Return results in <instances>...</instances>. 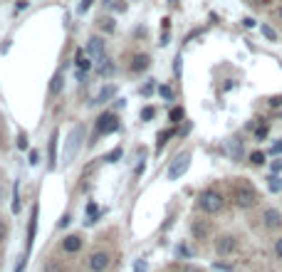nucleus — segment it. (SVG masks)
Here are the masks:
<instances>
[{"mask_svg": "<svg viewBox=\"0 0 282 272\" xmlns=\"http://www.w3.org/2000/svg\"><path fill=\"white\" fill-rule=\"evenodd\" d=\"M233 198H235V203H238L240 208H252V205L257 203V193H255V188H252V186H247V183H240V186L233 191Z\"/></svg>", "mask_w": 282, "mask_h": 272, "instance_id": "1", "label": "nucleus"}, {"mask_svg": "<svg viewBox=\"0 0 282 272\" xmlns=\"http://www.w3.org/2000/svg\"><path fill=\"white\" fill-rule=\"evenodd\" d=\"M188 166H191V154H188V151L178 154V158H176V161L171 163V168H168V178H171V181L181 178V176L188 171Z\"/></svg>", "mask_w": 282, "mask_h": 272, "instance_id": "2", "label": "nucleus"}, {"mask_svg": "<svg viewBox=\"0 0 282 272\" xmlns=\"http://www.w3.org/2000/svg\"><path fill=\"white\" fill-rule=\"evenodd\" d=\"M198 205H201L205 213H218L223 208V198H220V193H215V191H205L201 195V200H198Z\"/></svg>", "mask_w": 282, "mask_h": 272, "instance_id": "3", "label": "nucleus"}, {"mask_svg": "<svg viewBox=\"0 0 282 272\" xmlns=\"http://www.w3.org/2000/svg\"><path fill=\"white\" fill-rule=\"evenodd\" d=\"M109 262H112L109 252H94V255L89 257V270L92 272H104L107 267H109Z\"/></svg>", "mask_w": 282, "mask_h": 272, "instance_id": "4", "label": "nucleus"}, {"mask_svg": "<svg viewBox=\"0 0 282 272\" xmlns=\"http://www.w3.org/2000/svg\"><path fill=\"white\" fill-rule=\"evenodd\" d=\"M235 247H238V242H235V237H233V235H223V237H218V242H215L218 255H233V252H235Z\"/></svg>", "mask_w": 282, "mask_h": 272, "instance_id": "5", "label": "nucleus"}, {"mask_svg": "<svg viewBox=\"0 0 282 272\" xmlns=\"http://www.w3.org/2000/svg\"><path fill=\"white\" fill-rule=\"evenodd\" d=\"M117 129V117L114 114H102L97 121V134H112Z\"/></svg>", "mask_w": 282, "mask_h": 272, "instance_id": "6", "label": "nucleus"}, {"mask_svg": "<svg viewBox=\"0 0 282 272\" xmlns=\"http://www.w3.org/2000/svg\"><path fill=\"white\" fill-rule=\"evenodd\" d=\"M262 220H265V225H267L270 230L282 228V213L280 210H275V208H267V210H265V215H262Z\"/></svg>", "mask_w": 282, "mask_h": 272, "instance_id": "7", "label": "nucleus"}, {"mask_svg": "<svg viewBox=\"0 0 282 272\" xmlns=\"http://www.w3.org/2000/svg\"><path fill=\"white\" fill-rule=\"evenodd\" d=\"M87 52L94 57V62H99L102 57H107V55H104V42H102L99 38H92V40H89V45H87Z\"/></svg>", "mask_w": 282, "mask_h": 272, "instance_id": "8", "label": "nucleus"}, {"mask_svg": "<svg viewBox=\"0 0 282 272\" xmlns=\"http://www.w3.org/2000/svg\"><path fill=\"white\" fill-rule=\"evenodd\" d=\"M82 136H84V129L77 126V129L72 131V136H70V146H67V156H70V158H72V156H77V151H80Z\"/></svg>", "mask_w": 282, "mask_h": 272, "instance_id": "9", "label": "nucleus"}, {"mask_svg": "<svg viewBox=\"0 0 282 272\" xmlns=\"http://www.w3.org/2000/svg\"><path fill=\"white\" fill-rule=\"evenodd\" d=\"M149 65H151V57L149 55H136L131 60V72H144V70H149Z\"/></svg>", "mask_w": 282, "mask_h": 272, "instance_id": "10", "label": "nucleus"}, {"mask_svg": "<svg viewBox=\"0 0 282 272\" xmlns=\"http://www.w3.org/2000/svg\"><path fill=\"white\" fill-rule=\"evenodd\" d=\"M80 247H82L80 235H67V237H65V242H62V250H65V252H77Z\"/></svg>", "mask_w": 282, "mask_h": 272, "instance_id": "11", "label": "nucleus"}, {"mask_svg": "<svg viewBox=\"0 0 282 272\" xmlns=\"http://www.w3.org/2000/svg\"><path fill=\"white\" fill-rule=\"evenodd\" d=\"M114 72V65H112V60L109 57H102L99 62H97V75H102V77H109Z\"/></svg>", "mask_w": 282, "mask_h": 272, "instance_id": "12", "label": "nucleus"}, {"mask_svg": "<svg viewBox=\"0 0 282 272\" xmlns=\"http://www.w3.org/2000/svg\"><path fill=\"white\" fill-rule=\"evenodd\" d=\"M57 131H52V136H50V171H55V163H57Z\"/></svg>", "mask_w": 282, "mask_h": 272, "instance_id": "13", "label": "nucleus"}, {"mask_svg": "<svg viewBox=\"0 0 282 272\" xmlns=\"http://www.w3.org/2000/svg\"><path fill=\"white\" fill-rule=\"evenodd\" d=\"M112 94H114V87H107V89H102V94L94 99V104H102V102H104V99H109Z\"/></svg>", "mask_w": 282, "mask_h": 272, "instance_id": "14", "label": "nucleus"}, {"mask_svg": "<svg viewBox=\"0 0 282 272\" xmlns=\"http://www.w3.org/2000/svg\"><path fill=\"white\" fill-rule=\"evenodd\" d=\"M193 235H196L198 240H203V237L208 235V228H205L203 223H196V225H193Z\"/></svg>", "mask_w": 282, "mask_h": 272, "instance_id": "15", "label": "nucleus"}, {"mask_svg": "<svg viewBox=\"0 0 282 272\" xmlns=\"http://www.w3.org/2000/svg\"><path fill=\"white\" fill-rule=\"evenodd\" d=\"M270 191H272V193L282 191V178H277V176H272V178H270Z\"/></svg>", "mask_w": 282, "mask_h": 272, "instance_id": "16", "label": "nucleus"}, {"mask_svg": "<svg viewBox=\"0 0 282 272\" xmlns=\"http://www.w3.org/2000/svg\"><path fill=\"white\" fill-rule=\"evenodd\" d=\"M250 161H252L255 166H262V163H265V154H260V151H255V154L250 156Z\"/></svg>", "mask_w": 282, "mask_h": 272, "instance_id": "17", "label": "nucleus"}, {"mask_svg": "<svg viewBox=\"0 0 282 272\" xmlns=\"http://www.w3.org/2000/svg\"><path fill=\"white\" fill-rule=\"evenodd\" d=\"M262 35L267 40H277V33H275L272 28H267V25H262Z\"/></svg>", "mask_w": 282, "mask_h": 272, "instance_id": "18", "label": "nucleus"}, {"mask_svg": "<svg viewBox=\"0 0 282 272\" xmlns=\"http://www.w3.org/2000/svg\"><path fill=\"white\" fill-rule=\"evenodd\" d=\"M102 30H104V33H112V30H114V20L104 18V20H102Z\"/></svg>", "mask_w": 282, "mask_h": 272, "instance_id": "19", "label": "nucleus"}, {"mask_svg": "<svg viewBox=\"0 0 282 272\" xmlns=\"http://www.w3.org/2000/svg\"><path fill=\"white\" fill-rule=\"evenodd\" d=\"M154 114H156V109H154V107H146V109L141 112V119L146 121V119H151V117H154Z\"/></svg>", "mask_w": 282, "mask_h": 272, "instance_id": "20", "label": "nucleus"}, {"mask_svg": "<svg viewBox=\"0 0 282 272\" xmlns=\"http://www.w3.org/2000/svg\"><path fill=\"white\" fill-rule=\"evenodd\" d=\"M159 94H161L163 99H171V97H173V92H171V87H161V89H159Z\"/></svg>", "mask_w": 282, "mask_h": 272, "instance_id": "21", "label": "nucleus"}, {"mask_svg": "<svg viewBox=\"0 0 282 272\" xmlns=\"http://www.w3.org/2000/svg\"><path fill=\"white\" fill-rule=\"evenodd\" d=\"M28 163H30V166H38V163H40V154H38V151H30V161H28Z\"/></svg>", "mask_w": 282, "mask_h": 272, "instance_id": "22", "label": "nucleus"}, {"mask_svg": "<svg viewBox=\"0 0 282 272\" xmlns=\"http://www.w3.org/2000/svg\"><path fill=\"white\" fill-rule=\"evenodd\" d=\"M60 87H62V77L57 75V77L52 79V92H60Z\"/></svg>", "mask_w": 282, "mask_h": 272, "instance_id": "23", "label": "nucleus"}, {"mask_svg": "<svg viewBox=\"0 0 282 272\" xmlns=\"http://www.w3.org/2000/svg\"><path fill=\"white\" fill-rule=\"evenodd\" d=\"M134 272H146V260H136V267Z\"/></svg>", "mask_w": 282, "mask_h": 272, "instance_id": "24", "label": "nucleus"}, {"mask_svg": "<svg viewBox=\"0 0 282 272\" xmlns=\"http://www.w3.org/2000/svg\"><path fill=\"white\" fill-rule=\"evenodd\" d=\"M181 117H183V109H173L171 112V121H178Z\"/></svg>", "mask_w": 282, "mask_h": 272, "instance_id": "25", "label": "nucleus"}, {"mask_svg": "<svg viewBox=\"0 0 282 272\" xmlns=\"http://www.w3.org/2000/svg\"><path fill=\"white\" fill-rule=\"evenodd\" d=\"M5 237H8V228H5V223L0 220V242H3Z\"/></svg>", "mask_w": 282, "mask_h": 272, "instance_id": "26", "label": "nucleus"}, {"mask_svg": "<svg viewBox=\"0 0 282 272\" xmlns=\"http://www.w3.org/2000/svg\"><path fill=\"white\" fill-rule=\"evenodd\" d=\"M275 255H277V257L282 260V237L277 240V242H275Z\"/></svg>", "mask_w": 282, "mask_h": 272, "instance_id": "27", "label": "nucleus"}, {"mask_svg": "<svg viewBox=\"0 0 282 272\" xmlns=\"http://www.w3.org/2000/svg\"><path fill=\"white\" fill-rule=\"evenodd\" d=\"M119 156H121V151H119V149H117V151H112V154L107 156V161H112V163H114V161H117Z\"/></svg>", "mask_w": 282, "mask_h": 272, "instance_id": "28", "label": "nucleus"}, {"mask_svg": "<svg viewBox=\"0 0 282 272\" xmlns=\"http://www.w3.org/2000/svg\"><path fill=\"white\" fill-rule=\"evenodd\" d=\"M242 25H245V28H255V20H252V18H245Z\"/></svg>", "mask_w": 282, "mask_h": 272, "instance_id": "29", "label": "nucleus"}, {"mask_svg": "<svg viewBox=\"0 0 282 272\" xmlns=\"http://www.w3.org/2000/svg\"><path fill=\"white\" fill-rule=\"evenodd\" d=\"M92 3H94V0H82L80 10H82V13H84V10H87V8H89V5H92Z\"/></svg>", "mask_w": 282, "mask_h": 272, "instance_id": "30", "label": "nucleus"}, {"mask_svg": "<svg viewBox=\"0 0 282 272\" xmlns=\"http://www.w3.org/2000/svg\"><path fill=\"white\" fill-rule=\"evenodd\" d=\"M18 146H20V149H25V146H28V139H25V136H20V139H18Z\"/></svg>", "mask_w": 282, "mask_h": 272, "instance_id": "31", "label": "nucleus"}, {"mask_svg": "<svg viewBox=\"0 0 282 272\" xmlns=\"http://www.w3.org/2000/svg\"><path fill=\"white\" fill-rule=\"evenodd\" d=\"M265 134H267V126H260V129H257V136H260V139H262V136H265Z\"/></svg>", "mask_w": 282, "mask_h": 272, "instance_id": "32", "label": "nucleus"}, {"mask_svg": "<svg viewBox=\"0 0 282 272\" xmlns=\"http://www.w3.org/2000/svg\"><path fill=\"white\" fill-rule=\"evenodd\" d=\"M87 67H89V62H87L84 57H80V70H87Z\"/></svg>", "mask_w": 282, "mask_h": 272, "instance_id": "33", "label": "nucleus"}, {"mask_svg": "<svg viewBox=\"0 0 282 272\" xmlns=\"http://www.w3.org/2000/svg\"><path fill=\"white\" fill-rule=\"evenodd\" d=\"M270 104H272V107H280V104H282V99H280V97H277V99H272Z\"/></svg>", "mask_w": 282, "mask_h": 272, "instance_id": "34", "label": "nucleus"}, {"mask_svg": "<svg viewBox=\"0 0 282 272\" xmlns=\"http://www.w3.org/2000/svg\"><path fill=\"white\" fill-rule=\"evenodd\" d=\"M186 272H201V270H193V267H188V270H186Z\"/></svg>", "mask_w": 282, "mask_h": 272, "instance_id": "35", "label": "nucleus"}, {"mask_svg": "<svg viewBox=\"0 0 282 272\" xmlns=\"http://www.w3.org/2000/svg\"><path fill=\"white\" fill-rule=\"evenodd\" d=\"M280 20H282V8H280Z\"/></svg>", "mask_w": 282, "mask_h": 272, "instance_id": "36", "label": "nucleus"}]
</instances>
